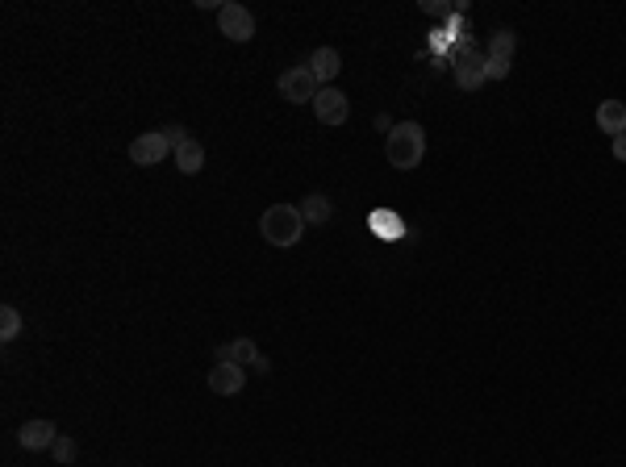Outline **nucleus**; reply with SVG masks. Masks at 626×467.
I'll use <instances>...</instances> for the list:
<instances>
[{"label":"nucleus","mask_w":626,"mask_h":467,"mask_svg":"<svg viewBox=\"0 0 626 467\" xmlns=\"http://www.w3.org/2000/svg\"><path fill=\"white\" fill-rule=\"evenodd\" d=\"M259 234L272 246H297L305 238L301 204H267L264 213H259Z\"/></svg>","instance_id":"2"},{"label":"nucleus","mask_w":626,"mask_h":467,"mask_svg":"<svg viewBox=\"0 0 626 467\" xmlns=\"http://www.w3.org/2000/svg\"><path fill=\"white\" fill-rule=\"evenodd\" d=\"M514 47H518L514 30H509V25H501V30L493 34V42H489V59H497V63H514Z\"/></svg>","instance_id":"15"},{"label":"nucleus","mask_w":626,"mask_h":467,"mask_svg":"<svg viewBox=\"0 0 626 467\" xmlns=\"http://www.w3.org/2000/svg\"><path fill=\"white\" fill-rule=\"evenodd\" d=\"M301 217H305V226H326L330 221V196L326 192H309L301 201Z\"/></svg>","instance_id":"14"},{"label":"nucleus","mask_w":626,"mask_h":467,"mask_svg":"<svg viewBox=\"0 0 626 467\" xmlns=\"http://www.w3.org/2000/svg\"><path fill=\"white\" fill-rule=\"evenodd\" d=\"M276 92H280V100H289V105H313V96L322 92V84H317V75H313L309 63H297L289 72H280Z\"/></svg>","instance_id":"3"},{"label":"nucleus","mask_w":626,"mask_h":467,"mask_svg":"<svg viewBox=\"0 0 626 467\" xmlns=\"http://www.w3.org/2000/svg\"><path fill=\"white\" fill-rule=\"evenodd\" d=\"M385 159L397 171H413L422 159H426V130H422L418 121H401V125H393L388 138H385Z\"/></svg>","instance_id":"1"},{"label":"nucleus","mask_w":626,"mask_h":467,"mask_svg":"<svg viewBox=\"0 0 626 467\" xmlns=\"http://www.w3.org/2000/svg\"><path fill=\"white\" fill-rule=\"evenodd\" d=\"M176 168L184 171V176H196V171H205V146L196 143V138H188V143L176 146Z\"/></svg>","instance_id":"13"},{"label":"nucleus","mask_w":626,"mask_h":467,"mask_svg":"<svg viewBox=\"0 0 626 467\" xmlns=\"http://www.w3.org/2000/svg\"><path fill=\"white\" fill-rule=\"evenodd\" d=\"M55 438H59V426L47 418H38V421H25L22 430H17V443L25 446V451H50L55 446Z\"/></svg>","instance_id":"9"},{"label":"nucleus","mask_w":626,"mask_h":467,"mask_svg":"<svg viewBox=\"0 0 626 467\" xmlns=\"http://www.w3.org/2000/svg\"><path fill=\"white\" fill-rule=\"evenodd\" d=\"M484 80H489V55H476L472 47H464L459 67H456V84L464 88V92H476Z\"/></svg>","instance_id":"8"},{"label":"nucleus","mask_w":626,"mask_h":467,"mask_svg":"<svg viewBox=\"0 0 626 467\" xmlns=\"http://www.w3.org/2000/svg\"><path fill=\"white\" fill-rule=\"evenodd\" d=\"M597 130L610 134V138L626 134V100H602L597 105Z\"/></svg>","instance_id":"12"},{"label":"nucleus","mask_w":626,"mask_h":467,"mask_svg":"<svg viewBox=\"0 0 626 467\" xmlns=\"http://www.w3.org/2000/svg\"><path fill=\"white\" fill-rule=\"evenodd\" d=\"M242 384H247V372H242L239 363H217V368H209V388H213L217 396L242 393Z\"/></svg>","instance_id":"10"},{"label":"nucleus","mask_w":626,"mask_h":467,"mask_svg":"<svg viewBox=\"0 0 626 467\" xmlns=\"http://www.w3.org/2000/svg\"><path fill=\"white\" fill-rule=\"evenodd\" d=\"M614 159H618V163H626V134H618V138H614Z\"/></svg>","instance_id":"19"},{"label":"nucleus","mask_w":626,"mask_h":467,"mask_svg":"<svg viewBox=\"0 0 626 467\" xmlns=\"http://www.w3.org/2000/svg\"><path fill=\"white\" fill-rule=\"evenodd\" d=\"M217 30H222L230 42H251L255 38V13L247 9V4L226 0V4H217Z\"/></svg>","instance_id":"5"},{"label":"nucleus","mask_w":626,"mask_h":467,"mask_svg":"<svg viewBox=\"0 0 626 467\" xmlns=\"http://www.w3.org/2000/svg\"><path fill=\"white\" fill-rule=\"evenodd\" d=\"M309 67H313V75H317V84L330 88L338 80V72H343V55H338L335 47H317L309 55Z\"/></svg>","instance_id":"11"},{"label":"nucleus","mask_w":626,"mask_h":467,"mask_svg":"<svg viewBox=\"0 0 626 467\" xmlns=\"http://www.w3.org/2000/svg\"><path fill=\"white\" fill-rule=\"evenodd\" d=\"M50 455L59 459L63 467H67V463H75V455H80V446H75V438H67V434H59V438H55V446H50Z\"/></svg>","instance_id":"17"},{"label":"nucleus","mask_w":626,"mask_h":467,"mask_svg":"<svg viewBox=\"0 0 626 467\" xmlns=\"http://www.w3.org/2000/svg\"><path fill=\"white\" fill-rule=\"evenodd\" d=\"M217 363H239V368H259V372H267V355L255 347L251 338H230V342H222V347H217Z\"/></svg>","instance_id":"6"},{"label":"nucleus","mask_w":626,"mask_h":467,"mask_svg":"<svg viewBox=\"0 0 626 467\" xmlns=\"http://www.w3.org/2000/svg\"><path fill=\"white\" fill-rule=\"evenodd\" d=\"M168 155H176L168 130H146L130 143V163H138V168H159Z\"/></svg>","instance_id":"4"},{"label":"nucleus","mask_w":626,"mask_h":467,"mask_svg":"<svg viewBox=\"0 0 626 467\" xmlns=\"http://www.w3.org/2000/svg\"><path fill=\"white\" fill-rule=\"evenodd\" d=\"M17 334H22V313L13 309V305H4V309H0V338L13 342Z\"/></svg>","instance_id":"16"},{"label":"nucleus","mask_w":626,"mask_h":467,"mask_svg":"<svg viewBox=\"0 0 626 467\" xmlns=\"http://www.w3.org/2000/svg\"><path fill=\"white\" fill-rule=\"evenodd\" d=\"M313 113H317V121H322V125H343V121L351 117V100H347V92H338L335 84L322 88V92L313 96Z\"/></svg>","instance_id":"7"},{"label":"nucleus","mask_w":626,"mask_h":467,"mask_svg":"<svg viewBox=\"0 0 626 467\" xmlns=\"http://www.w3.org/2000/svg\"><path fill=\"white\" fill-rule=\"evenodd\" d=\"M506 75H509V63L489 59V80H506Z\"/></svg>","instance_id":"18"}]
</instances>
